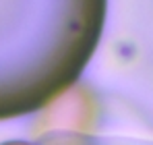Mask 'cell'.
<instances>
[{"instance_id": "obj_2", "label": "cell", "mask_w": 153, "mask_h": 145, "mask_svg": "<svg viewBox=\"0 0 153 145\" xmlns=\"http://www.w3.org/2000/svg\"><path fill=\"white\" fill-rule=\"evenodd\" d=\"M2 145H33V143H25V141H10V143H2Z\"/></svg>"}, {"instance_id": "obj_1", "label": "cell", "mask_w": 153, "mask_h": 145, "mask_svg": "<svg viewBox=\"0 0 153 145\" xmlns=\"http://www.w3.org/2000/svg\"><path fill=\"white\" fill-rule=\"evenodd\" d=\"M27 2H33V0H0V19H2V17H6L10 10L21 8V6L27 4Z\"/></svg>"}]
</instances>
